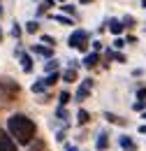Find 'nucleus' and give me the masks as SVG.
<instances>
[{
	"label": "nucleus",
	"instance_id": "f257e3e1",
	"mask_svg": "<svg viewBox=\"0 0 146 151\" xmlns=\"http://www.w3.org/2000/svg\"><path fill=\"white\" fill-rule=\"evenodd\" d=\"M7 130L9 135L16 139V144H30L33 142V137H35V123H33V119H28L26 114H12L9 119H7Z\"/></svg>",
	"mask_w": 146,
	"mask_h": 151
},
{
	"label": "nucleus",
	"instance_id": "f03ea898",
	"mask_svg": "<svg viewBox=\"0 0 146 151\" xmlns=\"http://www.w3.org/2000/svg\"><path fill=\"white\" fill-rule=\"evenodd\" d=\"M67 42H70V47H72V49L86 51V47H88V33H86V30H74Z\"/></svg>",
	"mask_w": 146,
	"mask_h": 151
},
{
	"label": "nucleus",
	"instance_id": "7ed1b4c3",
	"mask_svg": "<svg viewBox=\"0 0 146 151\" xmlns=\"http://www.w3.org/2000/svg\"><path fill=\"white\" fill-rule=\"evenodd\" d=\"M0 91H7L9 95H16L21 88H19V84L14 79H9V77H0Z\"/></svg>",
	"mask_w": 146,
	"mask_h": 151
},
{
	"label": "nucleus",
	"instance_id": "20e7f679",
	"mask_svg": "<svg viewBox=\"0 0 146 151\" xmlns=\"http://www.w3.org/2000/svg\"><path fill=\"white\" fill-rule=\"evenodd\" d=\"M91 88H93V81H91V79H84L81 86L77 88V100H86L88 93H91Z\"/></svg>",
	"mask_w": 146,
	"mask_h": 151
},
{
	"label": "nucleus",
	"instance_id": "39448f33",
	"mask_svg": "<svg viewBox=\"0 0 146 151\" xmlns=\"http://www.w3.org/2000/svg\"><path fill=\"white\" fill-rule=\"evenodd\" d=\"M33 54H37V56H44L51 60V56H54V49L51 47H47V44H33Z\"/></svg>",
	"mask_w": 146,
	"mask_h": 151
},
{
	"label": "nucleus",
	"instance_id": "423d86ee",
	"mask_svg": "<svg viewBox=\"0 0 146 151\" xmlns=\"http://www.w3.org/2000/svg\"><path fill=\"white\" fill-rule=\"evenodd\" d=\"M19 60H21V68H23V72H33V58L28 56V54H23V51H16Z\"/></svg>",
	"mask_w": 146,
	"mask_h": 151
},
{
	"label": "nucleus",
	"instance_id": "0eeeda50",
	"mask_svg": "<svg viewBox=\"0 0 146 151\" xmlns=\"http://www.w3.org/2000/svg\"><path fill=\"white\" fill-rule=\"evenodd\" d=\"M0 151H16V144H14L12 137H7L5 132L0 135Z\"/></svg>",
	"mask_w": 146,
	"mask_h": 151
},
{
	"label": "nucleus",
	"instance_id": "6e6552de",
	"mask_svg": "<svg viewBox=\"0 0 146 151\" xmlns=\"http://www.w3.org/2000/svg\"><path fill=\"white\" fill-rule=\"evenodd\" d=\"M95 149H97V151H107V149H109V135H107V132H100V135H97Z\"/></svg>",
	"mask_w": 146,
	"mask_h": 151
},
{
	"label": "nucleus",
	"instance_id": "1a4fd4ad",
	"mask_svg": "<svg viewBox=\"0 0 146 151\" xmlns=\"http://www.w3.org/2000/svg\"><path fill=\"white\" fill-rule=\"evenodd\" d=\"M121 149L123 151H137V142L132 137H128V135H123L121 137Z\"/></svg>",
	"mask_w": 146,
	"mask_h": 151
},
{
	"label": "nucleus",
	"instance_id": "9d476101",
	"mask_svg": "<svg viewBox=\"0 0 146 151\" xmlns=\"http://www.w3.org/2000/svg\"><path fill=\"white\" fill-rule=\"evenodd\" d=\"M123 28H125V26H123V21H121V19H109V30L114 33V35H121Z\"/></svg>",
	"mask_w": 146,
	"mask_h": 151
},
{
	"label": "nucleus",
	"instance_id": "9b49d317",
	"mask_svg": "<svg viewBox=\"0 0 146 151\" xmlns=\"http://www.w3.org/2000/svg\"><path fill=\"white\" fill-rule=\"evenodd\" d=\"M97 60H100V56H97V54L93 51V54H88V56L84 58V65H86V68L91 70V68H95V65H97Z\"/></svg>",
	"mask_w": 146,
	"mask_h": 151
},
{
	"label": "nucleus",
	"instance_id": "f8f14e48",
	"mask_svg": "<svg viewBox=\"0 0 146 151\" xmlns=\"http://www.w3.org/2000/svg\"><path fill=\"white\" fill-rule=\"evenodd\" d=\"M60 77H63V81H77V70H74V68H70V70H65Z\"/></svg>",
	"mask_w": 146,
	"mask_h": 151
},
{
	"label": "nucleus",
	"instance_id": "ddd939ff",
	"mask_svg": "<svg viewBox=\"0 0 146 151\" xmlns=\"http://www.w3.org/2000/svg\"><path fill=\"white\" fill-rule=\"evenodd\" d=\"M77 121L84 126V123H88V121H91V114L86 112V109H79V112H77Z\"/></svg>",
	"mask_w": 146,
	"mask_h": 151
},
{
	"label": "nucleus",
	"instance_id": "4468645a",
	"mask_svg": "<svg viewBox=\"0 0 146 151\" xmlns=\"http://www.w3.org/2000/svg\"><path fill=\"white\" fill-rule=\"evenodd\" d=\"M58 79H60V75H58V72H51L49 77H44V84H47V86H54Z\"/></svg>",
	"mask_w": 146,
	"mask_h": 151
},
{
	"label": "nucleus",
	"instance_id": "2eb2a0df",
	"mask_svg": "<svg viewBox=\"0 0 146 151\" xmlns=\"http://www.w3.org/2000/svg\"><path fill=\"white\" fill-rule=\"evenodd\" d=\"M104 116H107V121H111V123H118V126H125V121H123V119H121V116H116V114H104Z\"/></svg>",
	"mask_w": 146,
	"mask_h": 151
},
{
	"label": "nucleus",
	"instance_id": "dca6fc26",
	"mask_svg": "<svg viewBox=\"0 0 146 151\" xmlns=\"http://www.w3.org/2000/svg\"><path fill=\"white\" fill-rule=\"evenodd\" d=\"M44 88H47V84H44V79H39V81H35V84H33V93H42Z\"/></svg>",
	"mask_w": 146,
	"mask_h": 151
},
{
	"label": "nucleus",
	"instance_id": "f3484780",
	"mask_svg": "<svg viewBox=\"0 0 146 151\" xmlns=\"http://www.w3.org/2000/svg\"><path fill=\"white\" fill-rule=\"evenodd\" d=\"M37 28H39L37 21H28V23H26V33H37Z\"/></svg>",
	"mask_w": 146,
	"mask_h": 151
},
{
	"label": "nucleus",
	"instance_id": "a211bd4d",
	"mask_svg": "<svg viewBox=\"0 0 146 151\" xmlns=\"http://www.w3.org/2000/svg\"><path fill=\"white\" fill-rule=\"evenodd\" d=\"M47 72H49V75H51V72H58V60L51 58V60L47 63Z\"/></svg>",
	"mask_w": 146,
	"mask_h": 151
},
{
	"label": "nucleus",
	"instance_id": "6ab92c4d",
	"mask_svg": "<svg viewBox=\"0 0 146 151\" xmlns=\"http://www.w3.org/2000/svg\"><path fill=\"white\" fill-rule=\"evenodd\" d=\"M42 42H44L47 47H51V49H54V44H56V40L51 37V35H42Z\"/></svg>",
	"mask_w": 146,
	"mask_h": 151
},
{
	"label": "nucleus",
	"instance_id": "aec40b11",
	"mask_svg": "<svg viewBox=\"0 0 146 151\" xmlns=\"http://www.w3.org/2000/svg\"><path fill=\"white\" fill-rule=\"evenodd\" d=\"M54 19L60 21V23H65V26H72V19H67V17H63V14H56Z\"/></svg>",
	"mask_w": 146,
	"mask_h": 151
},
{
	"label": "nucleus",
	"instance_id": "412c9836",
	"mask_svg": "<svg viewBox=\"0 0 146 151\" xmlns=\"http://www.w3.org/2000/svg\"><path fill=\"white\" fill-rule=\"evenodd\" d=\"M67 102H70V93H67V91H63V93H60V107H63V105H67Z\"/></svg>",
	"mask_w": 146,
	"mask_h": 151
},
{
	"label": "nucleus",
	"instance_id": "4be33fe9",
	"mask_svg": "<svg viewBox=\"0 0 146 151\" xmlns=\"http://www.w3.org/2000/svg\"><path fill=\"white\" fill-rule=\"evenodd\" d=\"M12 35H14V37H21V26H19V23H14V26H12Z\"/></svg>",
	"mask_w": 146,
	"mask_h": 151
},
{
	"label": "nucleus",
	"instance_id": "5701e85b",
	"mask_svg": "<svg viewBox=\"0 0 146 151\" xmlns=\"http://www.w3.org/2000/svg\"><path fill=\"white\" fill-rule=\"evenodd\" d=\"M121 21H123V26H125V28L135 26V19H132V17H125V19H121Z\"/></svg>",
	"mask_w": 146,
	"mask_h": 151
},
{
	"label": "nucleus",
	"instance_id": "b1692460",
	"mask_svg": "<svg viewBox=\"0 0 146 151\" xmlns=\"http://www.w3.org/2000/svg\"><path fill=\"white\" fill-rule=\"evenodd\" d=\"M135 109H137V112L146 109V100H139V102H135Z\"/></svg>",
	"mask_w": 146,
	"mask_h": 151
},
{
	"label": "nucleus",
	"instance_id": "393cba45",
	"mask_svg": "<svg viewBox=\"0 0 146 151\" xmlns=\"http://www.w3.org/2000/svg\"><path fill=\"white\" fill-rule=\"evenodd\" d=\"M114 47H116V49H123V47H125V42H123L121 37H116V40H114Z\"/></svg>",
	"mask_w": 146,
	"mask_h": 151
},
{
	"label": "nucleus",
	"instance_id": "a878e982",
	"mask_svg": "<svg viewBox=\"0 0 146 151\" xmlns=\"http://www.w3.org/2000/svg\"><path fill=\"white\" fill-rule=\"evenodd\" d=\"M63 12H65V14H72V17H74V7H72V5H63Z\"/></svg>",
	"mask_w": 146,
	"mask_h": 151
},
{
	"label": "nucleus",
	"instance_id": "bb28decb",
	"mask_svg": "<svg viewBox=\"0 0 146 151\" xmlns=\"http://www.w3.org/2000/svg\"><path fill=\"white\" fill-rule=\"evenodd\" d=\"M56 116H58V119H67V114H65L63 107H58V109H56Z\"/></svg>",
	"mask_w": 146,
	"mask_h": 151
},
{
	"label": "nucleus",
	"instance_id": "cd10ccee",
	"mask_svg": "<svg viewBox=\"0 0 146 151\" xmlns=\"http://www.w3.org/2000/svg\"><path fill=\"white\" fill-rule=\"evenodd\" d=\"M111 58H116L118 63H125V56H123V54H114V51H111Z\"/></svg>",
	"mask_w": 146,
	"mask_h": 151
},
{
	"label": "nucleus",
	"instance_id": "c85d7f7f",
	"mask_svg": "<svg viewBox=\"0 0 146 151\" xmlns=\"http://www.w3.org/2000/svg\"><path fill=\"white\" fill-rule=\"evenodd\" d=\"M137 98H139V100H144V98H146V88H139V91H137Z\"/></svg>",
	"mask_w": 146,
	"mask_h": 151
},
{
	"label": "nucleus",
	"instance_id": "c756f323",
	"mask_svg": "<svg viewBox=\"0 0 146 151\" xmlns=\"http://www.w3.org/2000/svg\"><path fill=\"white\" fill-rule=\"evenodd\" d=\"M139 132H142V135H146V123H144V126H139Z\"/></svg>",
	"mask_w": 146,
	"mask_h": 151
},
{
	"label": "nucleus",
	"instance_id": "7c9ffc66",
	"mask_svg": "<svg viewBox=\"0 0 146 151\" xmlns=\"http://www.w3.org/2000/svg\"><path fill=\"white\" fill-rule=\"evenodd\" d=\"M86 2H93V0H81V5H86Z\"/></svg>",
	"mask_w": 146,
	"mask_h": 151
},
{
	"label": "nucleus",
	"instance_id": "2f4dec72",
	"mask_svg": "<svg viewBox=\"0 0 146 151\" xmlns=\"http://www.w3.org/2000/svg\"><path fill=\"white\" fill-rule=\"evenodd\" d=\"M142 7H146V0H142Z\"/></svg>",
	"mask_w": 146,
	"mask_h": 151
},
{
	"label": "nucleus",
	"instance_id": "473e14b6",
	"mask_svg": "<svg viewBox=\"0 0 146 151\" xmlns=\"http://www.w3.org/2000/svg\"><path fill=\"white\" fill-rule=\"evenodd\" d=\"M0 17H2V5H0Z\"/></svg>",
	"mask_w": 146,
	"mask_h": 151
},
{
	"label": "nucleus",
	"instance_id": "72a5a7b5",
	"mask_svg": "<svg viewBox=\"0 0 146 151\" xmlns=\"http://www.w3.org/2000/svg\"><path fill=\"white\" fill-rule=\"evenodd\" d=\"M0 40H2V28H0Z\"/></svg>",
	"mask_w": 146,
	"mask_h": 151
},
{
	"label": "nucleus",
	"instance_id": "f704fd0d",
	"mask_svg": "<svg viewBox=\"0 0 146 151\" xmlns=\"http://www.w3.org/2000/svg\"><path fill=\"white\" fill-rule=\"evenodd\" d=\"M142 119H146V112H144V116H142Z\"/></svg>",
	"mask_w": 146,
	"mask_h": 151
},
{
	"label": "nucleus",
	"instance_id": "c9c22d12",
	"mask_svg": "<svg viewBox=\"0 0 146 151\" xmlns=\"http://www.w3.org/2000/svg\"><path fill=\"white\" fill-rule=\"evenodd\" d=\"M58 2H65V0H58Z\"/></svg>",
	"mask_w": 146,
	"mask_h": 151
}]
</instances>
